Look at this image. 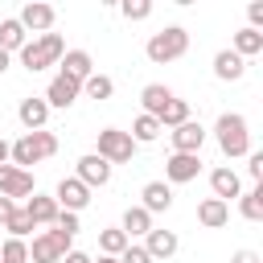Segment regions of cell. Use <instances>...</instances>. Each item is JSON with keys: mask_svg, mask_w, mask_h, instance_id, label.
<instances>
[{"mask_svg": "<svg viewBox=\"0 0 263 263\" xmlns=\"http://www.w3.org/2000/svg\"><path fill=\"white\" fill-rule=\"evenodd\" d=\"M247 21H251L247 29H259V25H263V0H255V4H247Z\"/></svg>", "mask_w": 263, "mask_h": 263, "instance_id": "obj_37", "label": "cell"}, {"mask_svg": "<svg viewBox=\"0 0 263 263\" xmlns=\"http://www.w3.org/2000/svg\"><path fill=\"white\" fill-rule=\"evenodd\" d=\"M25 41H29V33L21 29V21H16V16H4V21H0V49H4V53H21Z\"/></svg>", "mask_w": 263, "mask_h": 263, "instance_id": "obj_25", "label": "cell"}, {"mask_svg": "<svg viewBox=\"0 0 263 263\" xmlns=\"http://www.w3.org/2000/svg\"><path fill=\"white\" fill-rule=\"evenodd\" d=\"M0 263H29V242L25 238H4L0 242Z\"/></svg>", "mask_w": 263, "mask_h": 263, "instance_id": "obj_32", "label": "cell"}, {"mask_svg": "<svg viewBox=\"0 0 263 263\" xmlns=\"http://www.w3.org/2000/svg\"><path fill=\"white\" fill-rule=\"evenodd\" d=\"M53 226H58V230H62V234H70V238H74V234H78V214H70V210H62V214H58V222H53Z\"/></svg>", "mask_w": 263, "mask_h": 263, "instance_id": "obj_35", "label": "cell"}, {"mask_svg": "<svg viewBox=\"0 0 263 263\" xmlns=\"http://www.w3.org/2000/svg\"><path fill=\"white\" fill-rule=\"evenodd\" d=\"M78 95H82V82H74V78H66V74H58L49 86H45V103H49V111L58 107V111H66V107H74L78 103Z\"/></svg>", "mask_w": 263, "mask_h": 263, "instance_id": "obj_10", "label": "cell"}, {"mask_svg": "<svg viewBox=\"0 0 263 263\" xmlns=\"http://www.w3.org/2000/svg\"><path fill=\"white\" fill-rule=\"evenodd\" d=\"M247 173L255 177V185H263V152H247Z\"/></svg>", "mask_w": 263, "mask_h": 263, "instance_id": "obj_36", "label": "cell"}, {"mask_svg": "<svg viewBox=\"0 0 263 263\" xmlns=\"http://www.w3.org/2000/svg\"><path fill=\"white\" fill-rule=\"evenodd\" d=\"M119 12H123L127 21H148V16H152V0H123Z\"/></svg>", "mask_w": 263, "mask_h": 263, "instance_id": "obj_33", "label": "cell"}, {"mask_svg": "<svg viewBox=\"0 0 263 263\" xmlns=\"http://www.w3.org/2000/svg\"><path fill=\"white\" fill-rule=\"evenodd\" d=\"M247 74V62L234 53V49H218L214 53V78H222V82H238Z\"/></svg>", "mask_w": 263, "mask_h": 263, "instance_id": "obj_20", "label": "cell"}, {"mask_svg": "<svg viewBox=\"0 0 263 263\" xmlns=\"http://www.w3.org/2000/svg\"><path fill=\"white\" fill-rule=\"evenodd\" d=\"M99 251H103V255H111V259H119V255L127 251V234H123L119 226H111V230H99Z\"/></svg>", "mask_w": 263, "mask_h": 263, "instance_id": "obj_29", "label": "cell"}, {"mask_svg": "<svg viewBox=\"0 0 263 263\" xmlns=\"http://www.w3.org/2000/svg\"><path fill=\"white\" fill-rule=\"evenodd\" d=\"M16 21H21V29H25V33H37V37H41V33H49V29H53L58 12H53V4L33 0V4H25V8H21V16H16Z\"/></svg>", "mask_w": 263, "mask_h": 263, "instance_id": "obj_9", "label": "cell"}, {"mask_svg": "<svg viewBox=\"0 0 263 263\" xmlns=\"http://www.w3.org/2000/svg\"><path fill=\"white\" fill-rule=\"evenodd\" d=\"M90 263H119V259H111V255H99V259H90Z\"/></svg>", "mask_w": 263, "mask_h": 263, "instance_id": "obj_43", "label": "cell"}, {"mask_svg": "<svg viewBox=\"0 0 263 263\" xmlns=\"http://www.w3.org/2000/svg\"><path fill=\"white\" fill-rule=\"evenodd\" d=\"M16 119L25 123V132H41V127H45V119H49V103H45V99H37V95H29V99H21Z\"/></svg>", "mask_w": 263, "mask_h": 263, "instance_id": "obj_16", "label": "cell"}, {"mask_svg": "<svg viewBox=\"0 0 263 263\" xmlns=\"http://www.w3.org/2000/svg\"><path fill=\"white\" fill-rule=\"evenodd\" d=\"M8 66H12V53H4V49H0V74H4Z\"/></svg>", "mask_w": 263, "mask_h": 263, "instance_id": "obj_42", "label": "cell"}, {"mask_svg": "<svg viewBox=\"0 0 263 263\" xmlns=\"http://www.w3.org/2000/svg\"><path fill=\"white\" fill-rule=\"evenodd\" d=\"M58 66H62V74H66V78H74V82H86V78L95 74V58H90L86 49H66Z\"/></svg>", "mask_w": 263, "mask_h": 263, "instance_id": "obj_15", "label": "cell"}, {"mask_svg": "<svg viewBox=\"0 0 263 263\" xmlns=\"http://www.w3.org/2000/svg\"><path fill=\"white\" fill-rule=\"evenodd\" d=\"M86 189H103L107 181H111V164L103 160V156H95V152H86V156H78V173H74Z\"/></svg>", "mask_w": 263, "mask_h": 263, "instance_id": "obj_12", "label": "cell"}, {"mask_svg": "<svg viewBox=\"0 0 263 263\" xmlns=\"http://www.w3.org/2000/svg\"><path fill=\"white\" fill-rule=\"evenodd\" d=\"M8 152H12V144H8L4 136H0V164H8Z\"/></svg>", "mask_w": 263, "mask_h": 263, "instance_id": "obj_41", "label": "cell"}, {"mask_svg": "<svg viewBox=\"0 0 263 263\" xmlns=\"http://www.w3.org/2000/svg\"><path fill=\"white\" fill-rule=\"evenodd\" d=\"M37 193V181L29 168H16V164H0V197L8 201H21V197H33Z\"/></svg>", "mask_w": 263, "mask_h": 263, "instance_id": "obj_7", "label": "cell"}, {"mask_svg": "<svg viewBox=\"0 0 263 263\" xmlns=\"http://www.w3.org/2000/svg\"><path fill=\"white\" fill-rule=\"evenodd\" d=\"M53 201H58V210L82 214V210L90 205V189H86L78 177H62V181H58V189H53Z\"/></svg>", "mask_w": 263, "mask_h": 263, "instance_id": "obj_8", "label": "cell"}, {"mask_svg": "<svg viewBox=\"0 0 263 263\" xmlns=\"http://www.w3.org/2000/svg\"><path fill=\"white\" fill-rule=\"evenodd\" d=\"M168 140H173V152H193V156H201V144H205V127H201L197 119H189V123L173 127V132H168Z\"/></svg>", "mask_w": 263, "mask_h": 263, "instance_id": "obj_13", "label": "cell"}, {"mask_svg": "<svg viewBox=\"0 0 263 263\" xmlns=\"http://www.w3.org/2000/svg\"><path fill=\"white\" fill-rule=\"evenodd\" d=\"M238 214H242L247 222H263V185L238 193Z\"/></svg>", "mask_w": 263, "mask_h": 263, "instance_id": "obj_27", "label": "cell"}, {"mask_svg": "<svg viewBox=\"0 0 263 263\" xmlns=\"http://www.w3.org/2000/svg\"><path fill=\"white\" fill-rule=\"evenodd\" d=\"M230 263H263V259H259L255 251H247V247H242V251H234V255H230Z\"/></svg>", "mask_w": 263, "mask_h": 263, "instance_id": "obj_38", "label": "cell"}, {"mask_svg": "<svg viewBox=\"0 0 263 263\" xmlns=\"http://www.w3.org/2000/svg\"><path fill=\"white\" fill-rule=\"evenodd\" d=\"M189 119H193V111H189V103H185V99H177V95H173V99L164 103V111L156 115V123H160V127H168V132H173V127H181V123H189Z\"/></svg>", "mask_w": 263, "mask_h": 263, "instance_id": "obj_24", "label": "cell"}, {"mask_svg": "<svg viewBox=\"0 0 263 263\" xmlns=\"http://www.w3.org/2000/svg\"><path fill=\"white\" fill-rule=\"evenodd\" d=\"M230 49L247 62V58L263 53V33H259V29H238V33H234V41H230Z\"/></svg>", "mask_w": 263, "mask_h": 263, "instance_id": "obj_26", "label": "cell"}, {"mask_svg": "<svg viewBox=\"0 0 263 263\" xmlns=\"http://www.w3.org/2000/svg\"><path fill=\"white\" fill-rule=\"evenodd\" d=\"M197 222H201L205 230H222V226L230 222V205L218 201V197H205V201L197 205Z\"/></svg>", "mask_w": 263, "mask_h": 263, "instance_id": "obj_21", "label": "cell"}, {"mask_svg": "<svg viewBox=\"0 0 263 263\" xmlns=\"http://www.w3.org/2000/svg\"><path fill=\"white\" fill-rule=\"evenodd\" d=\"M119 263H152V255H148L140 242H127V251L119 255Z\"/></svg>", "mask_w": 263, "mask_h": 263, "instance_id": "obj_34", "label": "cell"}, {"mask_svg": "<svg viewBox=\"0 0 263 263\" xmlns=\"http://www.w3.org/2000/svg\"><path fill=\"white\" fill-rule=\"evenodd\" d=\"M25 214L33 218V226H53L58 222V201L53 197H45V193H33V197H25Z\"/></svg>", "mask_w": 263, "mask_h": 263, "instance_id": "obj_19", "label": "cell"}, {"mask_svg": "<svg viewBox=\"0 0 263 263\" xmlns=\"http://www.w3.org/2000/svg\"><path fill=\"white\" fill-rule=\"evenodd\" d=\"M210 189H214V197H218V201H226V205H230V197H238V193H242V181H238V173H234L230 164H218V168L210 173Z\"/></svg>", "mask_w": 263, "mask_h": 263, "instance_id": "obj_14", "label": "cell"}, {"mask_svg": "<svg viewBox=\"0 0 263 263\" xmlns=\"http://www.w3.org/2000/svg\"><path fill=\"white\" fill-rule=\"evenodd\" d=\"M136 140L127 136V132H119V127H103L99 132V148H95V156H103L107 164H127L132 156H136Z\"/></svg>", "mask_w": 263, "mask_h": 263, "instance_id": "obj_5", "label": "cell"}, {"mask_svg": "<svg viewBox=\"0 0 263 263\" xmlns=\"http://www.w3.org/2000/svg\"><path fill=\"white\" fill-rule=\"evenodd\" d=\"M168 99H173V90H168L164 82H148V86L140 90V103H144V115H152V119H156V115L164 111V103H168Z\"/></svg>", "mask_w": 263, "mask_h": 263, "instance_id": "obj_23", "label": "cell"}, {"mask_svg": "<svg viewBox=\"0 0 263 263\" xmlns=\"http://www.w3.org/2000/svg\"><path fill=\"white\" fill-rule=\"evenodd\" d=\"M62 53H66L62 33H41V37H33V41L21 45V66H25L29 74H37V70H45V66H58Z\"/></svg>", "mask_w": 263, "mask_h": 263, "instance_id": "obj_4", "label": "cell"}, {"mask_svg": "<svg viewBox=\"0 0 263 263\" xmlns=\"http://www.w3.org/2000/svg\"><path fill=\"white\" fill-rule=\"evenodd\" d=\"M82 95H86V99H95V103H103V99H111V95H115V82H111L107 74H90V78L82 82Z\"/></svg>", "mask_w": 263, "mask_h": 263, "instance_id": "obj_30", "label": "cell"}, {"mask_svg": "<svg viewBox=\"0 0 263 263\" xmlns=\"http://www.w3.org/2000/svg\"><path fill=\"white\" fill-rule=\"evenodd\" d=\"M144 53H148V62L168 66V62H177V58H185V53H189V33H185L181 25H164L160 33H152V37H148Z\"/></svg>", "mask_w": 263, "mask_h": 263, "instance_id": "obj_3", "label": "cell"}, {"mask_svg": "<svg viewBox=\"0 0 263 263\" xmlns=\"http://www.w3.org/2000/svg\"><path fill=\"white\" fill-rule=\"evenodd\" d=\"M140 197H144L140 205H144L148 214H164V210L173 205V185H168V181H148V185L140 189Z\"/></svg>", "mask_w": 263, "mask_h": 263, "instance_id": "obj_18", "label": "cell"}, {"mask_svg": "<svg viewBox=\"0 0 263 263\" xmlns=\"http://www.w3.org/2000/svg\"><path fill=\"white\" fill-rule=\"evenodd\" d=\"M214 136H218V148L230 160L251 152V127H247V115H238V111H222L218 123H214Z\"/></svg>", "mask_w": 263, "mask_h": 263, "instance_id": "obj_1", "label": "cell"}, {"mask_svg": "<svg viewBox=\"0 0 263 263\" xmlns=\"http://www.w3.org/2000/svg\"><path fill=\"white\" fill-rule=\"evenodd\" d=\"M58 152V136L53 132H25L21 140H12V152H8V164H16V168H29V164H41V160H49Z\"/></svg>", "mask_w": 263, "mask_h": 263, "instance_id": "obj_2", "label": "cell"}, {"mask_svg": "<svg viewBox=\"0 0 263 263\" xmlns=\"http://www.w3.org/2000/svg\"><path fill=\"white\" fill-rule=\"evenodd\" d=\"M4 230H8V238H25V234L37 230V226H33V218L25 214V205H16V210L8 214V222H4Z\"/></svg>", "mask_w": 263, "mask_h": 263, "instance_id": "obj_31", "label": "cell"}, {"mask_svg": "<svg viewBox=\"0 0 263 263\" xmlns=\"http://www.w3.org/2000/svg\"><path fill=\"white\" fill-rule=\"evenodd\" d=\"M12 210H16V201H8V197H0V226L8 222V214H12Z\"/></svg>", "mask_w": 263, "mask_h": 263, "instance_id": "obj_40", "label": "cell"}, {"mask_svg": "<svg viewBox=\"0 0 263 263\" xmlns=\"http://www.w3.org/2000/svg\"><path fill=\"white\" fill-rule=\"evenodd\" d=\"M119 230L127 234V242H132V238H144V234L152 230V214H148L144 205H127V210H123V222H119Z\"/></svg>", "mask_w": 263, "mask_h": 263, "instance_id": "obj_22", "label": "cell"}, {"mask_svg": "<svg viewBox=\"0 0 263 263\" xmlns=\"http://www.w3.org/2000/svg\"><path fill=\"white\" fill-rule=\"evenodd\" d=\"M70 242H74L70 234H62L58 226H49V230H41V234H33V247H29V259H33V263H62V255H66V251H74Z\"/></svg>", "mask_w": 263, "mask_h": 263, "instance_id": "obj_6", "label": "cell"}, {"mask_svg": "<svg viewBox=\"0 0 263 263\" xmlns=\"http://www.w3.org/2000/svg\"><path fill=\"white\" fill-rule=\"evenodd\" d=\"M160 132H164V127H160V123H156V119H152V115H144V111H140V115H136V123H132V132H127V136H132V140H136V144H152V140H156V136H160Z\"/></svg>", "mask_w": 263, "mask_h": 263, "instance_id": "obj_28", "label": "cell"}, {"mask_svg": "<svg viewBox=\"0 0 263 263\" xmlns=\"http://www.w3.org/2000/svg\"><path fill=\"white\" fill-rule=\"evenodd\" d=\"M140 247H144V251L152 255V263H156V259H173L181 242H177V234H173V230H156V226H152V230L144 234V242H140Z\"/></svg>", "mask_w": 263, "mask_h": 263, "instance_id": "obj_17", "label": "cell"}, {"mask_svg": "<svg viewBox=\"0 0 263 263\" xmlns=\"http://www.w3.org/2000/svg\"><path fill=\"white\" fill-rule=\"evenodd\" d=\"M62 263H90V255H86V251H66Z\"/></svg>", "mask_w": 263, "mask_h": 263, "instance_id": "obj_39", "label": "cell"}, {"mask_svg": "<svg viewBox=\"0 0 263 263\" xmlns=\"http://www.w3.org/2000/svg\"><path fill=\"white\" fill-rule=\"evenodd\" d=\"M197 173H201V156H193V152H173V156L164 160V177H168V185L197 181Z\"/></svg>", "mask_w": 263, "mask_h": 263, "instance_id": "obj_11", "label": "cell"}]
</instances>
